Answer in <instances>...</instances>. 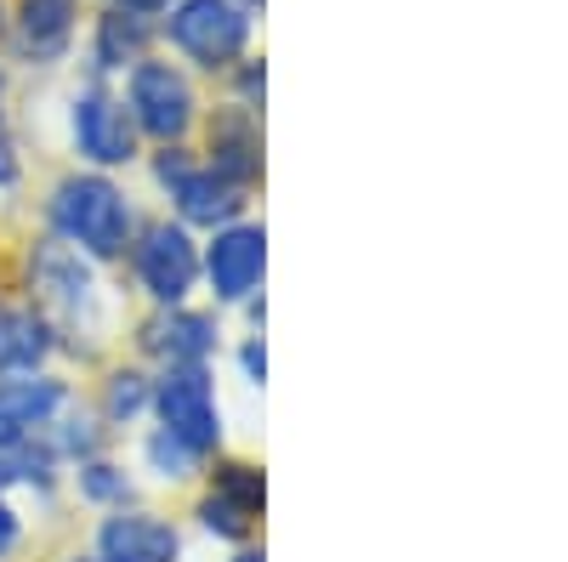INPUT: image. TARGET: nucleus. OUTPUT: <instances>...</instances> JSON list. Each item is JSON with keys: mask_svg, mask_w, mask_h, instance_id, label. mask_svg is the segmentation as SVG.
<instances>
[{"mask_svg": "<svg viewBox=\"0 0 568 562\" xmlns=\"http://www.w3.org/2000/svg\"><path fill=\"white\" fill-rule=\"evenodd\" d=\"M136 472L165 494H194L205 478V454H194L182 438L160 427H136Z\"/></svg>", "mask_w": 568, "mask_h": 562, "instance_id": "obj_20", "label": "nucleus"}, {"mask_svg": "<svg viewBox=\"0 0 568 562\" xmlns=\"http://www.w3.org/2000/svg\"><path fill=\"white\" fill-rule=\"evenodd\" d=\"M182 523L194 529L200 540L222 545V551H240V545H256V540H262V523L245 518L240 505H227V500L211 494V489H194V494H187V518H182Z\"/></svg>", "mask_w": 568, "mask_h": 562, "instance_id": "obj_23", "label": "nucleus"}, {"mask_svg": "<svg viewBox=\"0 0 568 562\" xmlns=\"http://www.w3.org/2000/svg\"><path fill=\"white\" fill-rule=\"evenodd\" d=\"M194 149H200V160L227 187H240V194H251V200L262 194V182H267V131H262V114H251V109L222 98L216 109H205Z\"/></svg>", "mask_w": 568, "mask_h": 562, "instance_id": "obj_12", "label": "nucleus"}, {"mask_svg": "<svg viewBox=\"0 0 568 562\" xmlns=\"http://www.w3.org/2000/svg\"><path fill=\"white\" fill-rule=\"evenodd\" d=\"M125 285L142 307H187L200 302V233L176 216L154 211L131 233V251L120 262Z\"/></svg>", "mask_w": 568, "mask_h": 562, "instance_id": "obj_3", "label": "nucleus"}, {"mask_svg": "<svg viewBox=\"0 0 568 562\" xmlns=\"http://www.w3.org/2000/svg\"><path fill=\"white\" fill-rule=\"evenodd\" d=\"M120 103L142 136V149H176V143H194L200 120H205V91L200 74H187L176 58H142L125 74Z\"/></svg>", "mask_w": 568, "mask_h": 562, "instance_id": "obj_5", "label": "nucleus"}, {"mask_svg": "<svg viewBox=\"0 0 568 562\" xmlns=\"http://www.w3.org/2000/svg\"><path fill=\"white\" fill-rule=\"evenodd\" d=\"M227 562H267V545H240V551H227Z\"/></svg>", "mask_w": 568, "mask_h": 562, "instance_id": "obj_29", "label": "nucleus"}, {"mask_svg": "<svg viewBox=\"0 0 568 562\" xmlns=\"http://www.w3.org/2000/svg\"><path fill=\"white\" fill-rule=\"evenodd\" d=\"M222 98L227 103H240V109H251V114H262L267 109V58H240L227 74H222Z\"/></svg>", "mask_w": 568, "mask_h": 562, "instance_id": "obj_24", "label": "nucleus"}, {"mask_svg": "<svg viewBox=\"0 0 568 562\" xmlns=\"http://www.w3.org/2000/svg\"><path fill=\"white\" fill-rule=\"evenodd\" d=\"M0 109H7V69H0Z\"/></svg>", "mask_w": 568, "mask_h": 562, "instance_id": "obj_32", "label": "nucleus"}, {"mask_svg": "<svg viewBox=\"0 0 568 562\" xmlns=\"http://www.w3.org/2000/svg\"><path fill=\"white\" fill-rule=\"evenodd\" d=\"M7 40L18 63L58 69L80 40V0H18L7 18Z\"/></svg>", "mask_w": 568, "mask_h": 562, "instance_id": "obj_14", "label": "nucleus"}, {"mask_svg": "<svg viewBox=\"0 0 568 562\" xmlns=\"http://www.w3.org/2000/svg\"><path fill=\"white\" fill-rule=\"evenodd\" d=\"M267 290V222L240 216L200 239V302L222 318L245 313Z\"/></svg>", "mask_w": 568, "mask_h": 562, "instance_id": "obj_8", "label": "nucleus"}, {"mask_svg": "<svg viewBox=\"0 0 568 562\" xmlns=\"http://www.w3.org/2000/svg\"><path fill=\"white\" fill-rule=\"evenodd\" d=\"M0 500H34L40 511H52L63 500V466L52 460L40 438L18 443V449H0Z\"/></svg>", "mask_w": 568, "mask_h": 562, "instance_id": "obj_19", "label": "nucleus"}, {"mask_svg": "<svg viewBox=\"0 0 568 562\" xmlns=\"http://www.w3.org/2000/svg\"><path fill=\"white\" fill-rule=\"evenodd\" d=\"M40 443L52 449V460L69 472V466H80V460H91V454H109V449H114V432L98 420V409L74 392V398L63 403V415L40 432Z\"/></svg>", "mask_w": 568, "mask_h": 562, "instance_id": "obj_22", "label": "nucleus"}, {"mask_svg": "<svg viewBox=\"0 0 568 562\" xmlns=\"http://www.w3.org/2000/svg\"><path fill=\"white\" fill-rule=\"evenodd\" d=\"M91 375H98V381H91L85 403L98 409V420H103L114 438L149 427V403H154V369H149V364H136L131 352H114V358H103Z\"/></svg>", "mask_w": 568, "mask_h": 562, "instance_id": "obj_15", "label": "nucleus"}, {"mask_svg": "<svg viewBox=\"0 0 568 562\" xmlns=\"http://www.w3.org/2000/svg\"><path fill=\"white\" fill-rule=\"evenodd\" d=\"M34 369H58V336L45 330V318L12 285H0V375H34Z\"/></svg>", "mask_w": 568, "mask_h": 562, "instance_id": "obj_17", "label": "nucleus"}, {"mask_svg": "<svg viewBox=\"0 0 568 562\" xmlns=\"http://www.w3.org/2000/svg\"><path fill=\"white\" fill-rule=\"evenodd\" d=\"M58 562H98V556H91V551H63Z\"/></svg>", "mask_w": 568, "mask_h": 562, "instance_id": "obj_30", "label": "nucleus"}, {"mask_svg": "<svg viewBox=\"0 0 568 562\" xmlns=\"http://www.w3.org/2000/svg\"><path fill=\"white\" fill-rule=\"evenodd\" d=\"M85 551L98 562H187V523L149 500H131L91 523Z\"/></svg>", "mask_w": 568, "mask_h": 562, "instance_id": "obj_11", "label": "nucleus"}, {"mask_svg": "<svg viewBox=\"0 0 568 562\" xmlns=\"http://www.w3.org/2000/svg\"><path fill=\"white\" fill-rule=\"evenodd\" d=\"M227 352H233V369H240V381H245L251 392H262V387H267V336L240 330V336L227 341Z\"/></svg>", "mask_w": 568, "mask_h": 562, "instance_id": "obj_25", "label": "nucleus"}, {"mask_svg": "<svg viewBox=\"0 0 568 562\" xmlns=\"http://www.w3.org/2000/svg\"><path fill=\"white\" fill-rule=\"evenodd\" d=\"M154 29H160V45H171V58L187 74L222 80L240 58H251L256 12L240 7V0H171Z\"/></svg>", "mask_w": 568, "mask_h": 562, "instance_id": "obj_4", "label": "nucleus"}, {"mask_svg": "<svg viewBox=\"0 0 568 562\" xmlns=\"http://www.w3.org/2000/svg\"><path fill=\"white\" fill-rule=\"evenodd\" d=\"M23 187V149H18V131L0 109V194H18Z\"/></svg>", "mask_w": 568, "mask_h": 562, "instance_id": "obj_27", "label": "nucleus"}, {"mask_svg": "<svg viewBox=\"0 0 568 562\" xmlns=\"http://www.w3.org/2000/svg\"><path fill=\"white\" fill-rule=\"evenodd\" d=\"M69 149L85 171H109V176L142 165V154H149L125 103H120V91L103 80H85L69 98Z\"/></svg>", "mask_w": 568, "mask_h": 562, "instance_id": "obj_10", "label": "nucleus"}, {"mask_svg": "<svg viewBox=\"0 0 568 562\" xmlns=\"http://www.w3.org/2000/svg\"><path fill=\"white\" fill-rule=\"evenodd\" d=\"M149 427L182 438L194 454H222L227 449V409L216 387V364H187V369H154V403Z\"/></svg>", "mask_w": 568, "mask_h": 562, "instance_id": "obj_9", "label": "nucleus"}, {"mask_svg": "<svg viewBox=\"0 0 568 562\" xmlns=\"http://www.w3.org/2000/svg\"><path fill=\"white\" fill-rule=\"evenodd\" d=\"M154 45H160L154 18L103 7L98 18H91V29H85V69H91V80H103V85L125 80L142 58H154Z\"/></svg>", "mask_w": 568, "mask_h": 562, "instance_id": "obj_16", "label": "nucleus"}, {"mask_svg": "<svg viewBox=\"0 0 568 562\" xmlns=\"http://www.w3.org/2000/svg\"><path fill=\"white\" fill-rule=\"evenodd\" d=\"M240 7H251V12H256V7H262V0H240Z\"/></svg>", "mask_w": 568, "mask_h": 562, "instance_id": "obj_33", "label": "nucleus"}, {"mask_svg": "<svg viewBox=\"0 0 568 562\" xmlns=\"http://www.w3.org/2000/svg\"><path fill=\"white\" fill-rule=\"evenodd\" d=\"M200 489L222 494L227 505H240L245 518L267 523V466H262L256 454H245V449H233V443H227L222 454H211V460H205Z\"/></svg>", "mask_w": 568, "mask_h": 562, "instance_id": "obj_21", "label": "nucleus"}, {"mask_svg": "<svg viewBox=\"0 0 568 562\" xmlns=\"http://www.w3.org/2000/svg\"><path fill=\"white\" fill-rule=\"evenodd\" d=\"M63 489H69L74 505L98 511V518H103V511H120V505L142 500L136 466H125L114 449H109V454H91V460H80V466H69V472H63Z\"/></svg>", "mask_w": 568, "mask_h": 562, "instance_id": "obj_18", "label": "nucleus"}, {"mask_svg": "<svg viewBox=\"0 0 568 562\" xmlns=\"http://www.w3.org/2000/svg\"><path fill=\"white\" fill-rule=\"evenodd\" d=\"M103 7H114V12H136V18H165V7H171V0H103Z\"/></svg>", "mask_w": 568, "mask_h": 562, "instance_id": "obj_28", "label": "nucleus"}, {"mask_svg": "<svg viewBox=\"0 0 568 562\" xmlns=\"http://www.w3.org/2000/svg\"><path fill=\"white\" fill-rule=\"evenodd\" d=\"M142 165H149V182H154V194L165 200V216H176L182 227H194L200 239L227 222H240L251 216V194H240V187H227L194 143H176V149H149L142 154Z\"/></svg>", "mask_w": 568, "mask_h": 562, "instance_id": "obj_6", "label": "nucleus"}, {"mask_svg": "<svg viewBox=\"0 0 568 562\" xmlns=\"http://www.w3.org/2000/svg\"><path fill=\"white\" fill-rule=\"evenodd\" d=\"M12 290L45 318V330L58 336V358H74L85 369H98L103 358L120 352L125 341V296L109 285V267L85 262L52 233H34L18 245L12 262Z\"/></svg>", "mask_w": 568, "mask_h": 562, "instance_id": "obj_1", "label": "nucleus"}, {"mask_svg": "<svg viewBox=\"0 0 568 562\" xmlns=\"http://www.w3.org/2000/svg\"><path fill=\"white\" fill-rule=\"evenodd\" d=\"M227 318L205 302L187 307H142L125 318V352L149 369H187V364H216L227 352Z\"/></svg>", "mask_w": 568, "mask_h": 562, "instance_id": "obj_7", "label": "nucleus"}, {"mask_svg": "<svg viewBox=\"0 0 568 562\" xmlns=\"http://www.w3.org/2000/svg\"><path fill=\"white\" fill-rule=\"evenodd\" d=\"M80 387L63 369H34V375H0V449L34 443L52 420L63 415V403Z\"/></svg>", "mask_w": 568, "mask_h": 562, "instance_id": "obj_13", "label": "nucleus"}, {"mask_svg": "<svg viewBox=\"0 0 568 562\" xmlns=\"http://www.w3.org/2000/svg\"><path fill=\"white\" fill-rule=\"evenodd\" d=\"M34 540V523L18 500H0V562H18Z\"/></svg>", "mask_w": 568, "mask_h": 562, "instance_id": "obj_26", "label": "nucleus"}, {"mask_svg": "<svg viewBox=\"0 0 568 562\" xmlns=\"http://www.w3.org/2000/svg\"><path fill=\"white\" fill-rule=\"evenodd\" d=\"M40 233H52V239H63L69 251H80L85 262H98V267H120L125 251H131V233L142 222L136 200H131V187L109 171H63L45 182V200H40Z\"/></svg>", "mask_w": 568, "mask_h": 562, "instance_id": "obj_2", "label": "nucleus"}, {"mask_svg": "<svg viewBox=\"0 0 568 562\" xmlns=\"http://www.w3.org/2000/svg\"><path fill=\"white\" fill-rule=\"evenodd\" d=\"M7 18H12V7H7V0H0V40H7Z\"/></svg>", "mask_w": 568, "mask_h": 562, "instance_id": "obj_31", "label": "nucleus"}]
</instances>
